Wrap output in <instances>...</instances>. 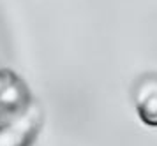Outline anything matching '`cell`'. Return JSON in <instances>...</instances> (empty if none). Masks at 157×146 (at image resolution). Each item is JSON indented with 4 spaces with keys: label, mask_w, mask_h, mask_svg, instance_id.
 Returning <instances> with one entry per match:
<instances>
[{
    "label": "cell",
    "mask_w": 157,
    "mask_h": 146,
    "mask_svg": "<svg viewBox=\"0 0 157 146\" xmlns=\"http://www.w3.org/2000/svg\"><path fill=\"white\" fill-rule=\"evenodd\" d=\"M43 123V113L30 104L0 125V146H30Z\"/></svg>",
    "instance_id": "1"
},
{
    "label": "cell",
    "mask_w": 157,
    "mask_h": 146,
    "mask_svg": "<svg viewBox=\"0 0 157 146\" xmlns=\"http://www.w3.org/2000/svg\"><path fill=\"white\" fill-rule=\"evenodd\" d=\"M30 106V95L25 84L7 69H0V114H14L21 113Z\"/></svg>",
    "instance_id": "2"
},
{
    "label": "cell",
    "mask_w": 157,
    "mask_h": 146,
    "mask_svg": "<svg viewBox=\"0 0 157 146\" xmlns=\"http://www.w3.org/2000/svg\"><path fill=\"white\" fill-rule=\"evenodd\" d=\"M134 106L140 118L150 127H157V74L148 72L134 86Z\"/></svg>",
    "instance_id": "3"
}]
</instances>
